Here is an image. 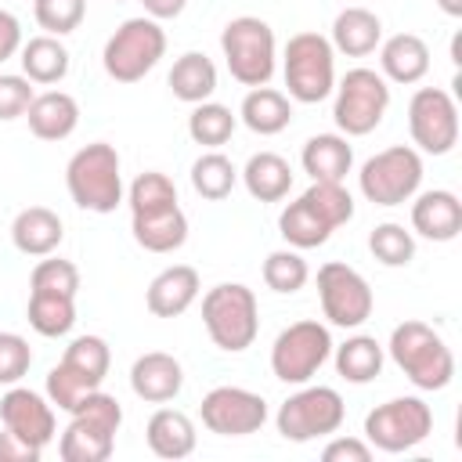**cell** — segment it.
I'll list each match as a JSON object with an SVG mask.
<instances>
[{"label":"cell","mask_w":462,"mask_h":462,"mask_svg":"<svg viewBox=\"0 0 462 462\" xmlns=\"http://www.w3.org/2000/svg\"><path fill=\"white\" fill-rule=\"evenodd\" d=\"M300 162L303 173H310V180H343L354 166V148L343 134H314L307 137Z\"/></svg>","instance_id":"28"},{"label":"cell","mask_w":462,"mask_h":462,"mask_svg":"<svg viewBox=\"0 0 462 462\" xmlns=\"http://www.w3.org/2000/svg\"><path fill=\"white\" fill-rule=\"evenodd\" d=\"M144 440H148L152 455L177 462V458H188V455L195 451L199 433H195V422H191L184 411H177V408H159V411H152V419H148V426H144Z\"/></svg>","instance_id":"25"},{"label":"cell","mask_w":462,"mask_h":462,"mask_svg":"<svg viewBox=\"0 0 462 462\" xmlns=\"http://www.w3.org/2000/svg\"><path fill=\"white\" fill-rule=\"evenodd\" d=\"M130 231L134 242L144 253H173L188 242V217L177 202V184L159 173V170H144L134 177L130 191Z\"/></svg>","instance_id":"1"},{"label":"cell","mask_w":462,"mask_h":462,"mask_svg":"<svg viewBox=\"0 0 462 462\" xmlns=\"http://www.w3.org/2000/svg\"><path fill=\"white\" fill-rule=\"evenodd\" d=\"M321 458L325 462H368L372 458V444L361 440V437H332L321 448Z\"/></svg>","instance_id":"45"},{"label":"cell","mask_w":462,"mask_h":462,"mask_svg":"<svg viewBox=\"0 0 462 462\" xmlns=\"http://www.w3.org/2000/svg\"><path fill=\"white\" fill-rule=\"evenodd\" d=\"M166 83H170L173 97L184 101V105L209 101L213 90H217V65H213L202 51H184V54L173 61Z\"/></svg>","instance_id":"30"},{"label":"cell","mask_w":462,"mask_h":462,"mask_svg":"<svg viewBox=\"0 0 462 462\" xmlns=\"http://www.w3.org/2000/svg\"><path fill=\"white\" fill-rule=\"evenodd\" d=\"M386 354L419 390H444L455 379V354L444 343V336L426 321L408 318L393 325Z\"/></svg>","instance_id":"3"},{"label":"cell","mask_w":462,"mask_h":462,"mask_svg":"<svg viewBox=\"0 0 462 462\" xmlns=\"http://www.w3.org/2000/svg\"><path fill=\"white\" fill-rule=\"evenodd\" d=\"M328 43H332V51H339L346 58H365L383 43V22L368 7H343L332 22Z\"/></svg>","instance_id":"24"},{"label":"cell","mask_w":462,"mask_h":462,"mask_svg":"<svg viewBox=\"0 0 462 462\" xmlns=\"http://www.w3.org/2000/svg\"><path fill=\"white\" fill-rule=\"evenodd\" d=\"M408 130L415 152L448 155L458 144V105L444 87H419L408 101Z\"/></svg>","instance_id":"15"},{"label":"cell","mask_w":462,"mask_h":462,"mask_svg":"<svg viewBox=\"0 0 462 462\" xmlns=\"http://www.w3.org/2000/svg\"><path fill=\"white\" fill-rule=\"evenodd\" d=\"M235 126H238V116L227 105H220V101H199L191 108V116H188V137L195 144H202V148L227 144Z\"/></svg>","instance_id":"34"},{"label":"cell","mask_w":462,"mask_h":462,"mask_svg":"<svg viewBox=\"0 0 462 462\" xmlns=\"http://www.w3.org/2000/svg\"><path fill=\"white\" fill-rule=\"evenodd\" d=\"M332 346L336 343L321 321H314V318L292 321L289 328L278 332V339L271 346V372H274V379H282L289 386H303L332 357Z\"/></svg>","instance_id":"13"},{"label":"cell","mask_w":462,"mask_h":462,"mask_svg":"<svg viewBox=\"0 0 462 462\" xmlns=\"http://www.w3.org/2000/svg\"><path fill=\"white\" fill-rule=\"evenodd\" d=\"M307 278H310V267H307V260L300 256V249H274V253H267V260H263V285L271 289V292H282V296H292V292H300L303 285H307Z\"/></svg>","instance_id":"37"},{"label":"cell","mask_w":462,"mask_h":462,"mask_svg":"<svg viewBox=\"0 0 462 462\" xmlns=\"http://www.w3.org/2000/svg\"><path fill=\"white\" fill-rule=\"evenodd\" d=\"M61 361H69V365H72V368H79L83 375H90V379L105 383L108 365H112V350H108V343H105L101 336H76V339L65 346Z\"/></svg>","instance_id":"42"},{"label":"cell","mask_w":462,"mask_h":462,"mask_svg":"<svg viewBox=\"0 0 462 462\" xmlns=\"http://www.w3.org/2000/svg\"><path fill=\"white\" fill-rule=\"evenodd\" d=\"M238 184V170L227 155H220L217 148L202 152L195 162H191V188L195 195L209 199V202H220L231 195V188Z\"/></svg>","instance_id":"35"},{"label":"cell","mask_w":462,"mask_h":462,"mask_svg":"<svg viewBox=\"0 0 462 462\" xmlns=\"http://www.w3.org/2000/svg\"><path fill=\"white\" fill-rule=\"evenodd\" d=\"M411 231L430 242H451L462 231V202L448 188H430L411 195Z\"/></svg>","instance_id":"18"},{"label":"cell","mask_w":462,"mask_h":462,"mask_svg":"<svg viewBox=\"0 0 462 462\" xmlns=\"http://www.w3.org/2000/svg\"><path fill=\"white\" fill-rule=\"evenodd\" d=\"M336 101H332V119L339 126L343 137H365L372 134L386 108H390V83L375 72V69H350L336 87Z\"/></svg>","instance_id":"10"},{"label":"cell","mask_w":462,"mask_h":462,"mask_svg":"<svg viewBox=\"0 0 462 462\" xmlns=\"http://www.w3.org/2000/svg\"><path fill=\"white\" fill-rule=\"evenodd\" d=\"M346 419V404L339 397V390L332 386H300L296 393H289L274 415V426L285 440L292 444H307L318 437H332Z\"/></svg>","instance_id":"11"},{"label":"cell","mask_w":462,"mask_h":462,"mask_svg":"<svg viewBox=\"0 0 462 462\" xmlns=\"http://www.w3.org/2000/svg\"><path fill=\"white\" fill-rule=\"evenodd\" d=\"M141 4H144V14H148V18H155V22L177 18V14L188 7V0H141Z\"/></svg>","instance_id":"48"},{"label":"cell","mask_w":462,"mask_h":462,"mask_svg":"<svg viewBox=\"0 0 462 462\" xmlns=\"http://www.w3.org/2000/svg\"><path fill=\"white\" fill-rule=\"evenodd\" d=\"M238 119L260 134V137H274L292 123V101L289 94L274 90V87H249V94L242 97Z\"/></svg>","instance_id":"27"},{"label":"cell","mask_w":462,"mask_h":462,"mask_svg":"<svg viewBox=\"0 0 462 462\" xmlns=\"http://www.w3.org/2000/svg\"><path fill=\"white\" fill-rule=\"evenodd\" d=\"M40 448H32V444H25L22 437H14L11 430H4L0 433V462H40Z\"/></svg>","instance_id":"47"},{"label":"cell","mask_w":462,"mask_h":462,"mask_svg":"<svg viewBox=\"0 0 462 462\" xmlns=\"http://www.w3.org/2000/svg\"><path fill=\"white\" fill-rule=\"evenodd\" d=\"M29 292H58L76 296L79 292V267L61 256H40V263L29 274Z\"/></svg>","instance_id":"40"},{"label":"cell","mask_w":462,"mask_h":462,"mask_svg":"<svg viewBox=\"0 0 462 462\" xmlns=\"http://www.w3.org/2000/svg\"><path fill=\"white\" fill-rule=\"evenodd\" d=\"M303 199L332 231L354 220V195L343 188V180H314L303 191Z\"/></svg>","instance_id":"36"},{"label":"cell","mask_w":462,"mask_h":462,"mask_svg":"<svg viewBox=\"0 0 462 462\" xmlns=\"http://www.w3.org/2000/svg\"><path fill=\"white\" fill-rule=\"evenodd\" d=\"M199 271L191 263H173V267H162L148 289H144V307L155 314V318H177L184 314L195 300H199Z\"/></svg>","instance_id":"20"},{"label":"cell","mask_w":462,"mask_h":462,"mask_svg":"<svg viewBox=\"0 0 462 462\" xmlns=\"http://www.w3.org/2000/svg\"><path fill=\"white\" fill-rule=\"evenodd\" d=\"M332 350H336V372H339L346 383H354V386L372 383V379L383 372V365H386L383 343H379L375 336H365V332L350 336L346 343H339V346H332Z\"/></svg>","instance_id":"31"},{"label":"cell","mask_w":462,"mask_h":462,"mask_svg":"<svg viewBox=\"0 0 462 462\" xmlns=\"http://www.w3.org/2000/svg\"><path fill=\"white\" fill-rule=\"evenodd\" d=\"M69 415L72 419L58 437V455L65 462H108L116 451V433L123 426V404L97 386L79 397Z\"/></svg>","instance_id":"2"},{"label":"cell","mask_w":462,"mask_h":462,"mask_svg":"<svg viewBox=\"0 0 462 462\" xmlns=\"http://www.w3.org/2000/svg\"><path fill=\"white\" fill-rule=\"evenodd\" d=\"M25 318L32 325V332L58 339L69 336L76 325V296H58V292H29V307Z\"/></svg>","instance_id":"32"},{"label":"cell","mask_w":462,"mask_h":462,"mask_svg":"<svg viewBox=\"0 0 462 462\" xmlns=\"http://www.w3.org/2000/svg\"><path fill=\"white\" fill-rule=\"evenodd\" d=\"M368 249L383 267H408L415 260V235L404 231V224H375L368 235Z\"/></svg>","instance_id":"38"},{"label":"cell","mask_w":462,"mask_h":462,"mask_svg":"<svg viewBox=\"0 0 462 462\" xmlns=\"http://www.w3.org/2000/svg\"><path fill=\"white\" fill-rule=\"evenodd\" d=\"M18 61H22V76L40 83V87H51V83H61L69 76V47L61 43V36H51V32H40V36H29L18 51Z\"/></svg>","instance_id":"26"},{"label":"cell","mask_w":462,"mask_h":462,"mask_svg":"<svg viewBox=\"0 0 462 462\" xmlns=\"http://www.w3.org/2000/svg\"><path fill=\"white\" fill-rule=\"evenodd\" d=\"M245 191L256 202H282L292 188V166L289 159H282L278 152H256L249 155V162L238 170Z\"/></svg>","instance_id":"29"},{"label":"cell","mask_w":462,"mask_h":462,"mask_svg":"<svg viewBox=\"0 0 462 462\" xmlns=\"http://www.w3.org/2000/svg\"><path fill=\"white\" fill-rule=\"evenodd\" d=\"M430 72V47L415 32H393L379 43V76L386 83H419Z\"/></svg>","instance_id":"21"},{"label":"cell","mask_w":462,"mask_h":462,"mask_svg":"<svg viewBox=\"0 0 462 462\" xmlns=\"http://www.w3.org/2000/svg\"><path fill=\"white\" fill-rule=\"evenodd\" d=\"M0 422H4V430H11L14 437H22L25 444H32L40 451L58 433L54 404L43 393H36L29 386H18V383L0 397Z\"/></svg>","instance_id":"17"},{"label":"cell","mask_w":462,"mask_h":462,"mask_svg":"<svg viewBox=\"0 0 462 462\" xmlns=\"http://www.w3.org/2000/svg\"><path fill=\"white\" fill-rule=\"evenodd\" d=\"M69 199L87 213H116L123 202V162L108 141L83 144L65 166Z\"/></svg>","instance_id":"4"},{"label":"cell","mask_w":462,"mask_h":462,"mask_svg":"<svg viewBox=\"0 0 462 462\" xmlns=\"http://www.w3.org/2000/svg\"><path fill=\"white\" fill-rule=\"evenodd\" d=\"M282 76L289 101L318 105L336 87V51L321 32H296L282 51Z\"/></svg>","instance_id":"7"},{"label":"cell","mask_w":462,"mask_h":462,"mask_svg":"<svg viewBox=\"0 0 462 462\" xmlns=\"http://www.w3.org/2000/svg\"><path fill=\"white\" fill-rule=\"evenodd\" d=\"M22 22L11 14V11H4L0 7V65L7 61V58H14L18 51H22Z\"/></svg>","instance_id":"46"},{"label":"cell","mask_w":462,"mask_h":462,"mask_svg":"<svg viewBox=\"0 0 462 462\" xmlns=\"http://www.w3.org/2000/svg\"><path fill=\"white\" fill-rule=\"evenodd\" d=\"M32 365V346L18 332H0V386L22 383V375Z\"/></svg>","instance_id":"43"},{"label":"cell","mask_w":462,"mask_h":462,"mask_svg":"<svg viewBox=\"0 0 462 462\" xmlns=\"http://www.w3.org/2000/svg\"><path fill=\"white\" fill-rule=\"evenodd\" d=\"M318 300H321V314L336 328H361L375 307V296L365 274L339 260H328L318 267Z\"/></svg>","instance_id":"14"},{"label":"cell","mask_w":462,"mask_h":462,"mask_svg":"<svg viewBox=\"0 0 462 462\" xmlns=\"http://www.w3.org/2000/svg\"><path fill=\"white\" fill-rule=\"evenodd\" d=\"M357 188L372 206H404L422 188V155L411 144H390L361 162Z\"/></svg>","instance_id":"9"},{"label":"cell","mask_w":462,"mask_h":462,"mask_svg":"<svg viewBox=\"0 0 462 462\" xmlns=\"http://www.w3.org/2000/svg\"><path fill=\"white\" fill-rule=\"evenodd\" d=\"M202 325L224 354H242L260 332L256 292L242 282H220L202 296Z\"/></svg>","instance_id":"5"},{"label":"cell","mask_w":462,"mask_h":462,"mask_svg":"<svg viewBox=\"0 0 462 462\" xmlns=\"http://www.w3.org/2000/svg\"><path fill=\"white\" fill-rule=\"evenodd\" d=\"M220 51L231 79L242 87H267L278 69L274 29L256 14H238L220 29Z\"/></svg>","instance_id":"6"},{"label":"cell","mask_w":462,"mask_h":462,"mask_svg":"<svg viewBox=\"0 0 462 462\" xmlns=\"http://www.w3.org/2000/svg\"><path fill=\"white\" fill-rule=\"evenodd\" d=\"M32 18L51 36H69L87 18V0H32Z\"/></svg>","instance_id":"41"},{"label":"cell","mask_w":462,"mask_h":462,"mask_svg":"<svg viewBox=\"0 0 462 462\" xmlns=\"http://www.w3.org/2000/svg\"><path fill=\"white\" fill-rule=\"evenodd\" d=\"M437 7H440L448 18H462V0H437Z\"/></svg>","instance_id":"49"},{"label":"cell","mask_w":462,"mask_h":462,"mask_svg":"<svg viewBox=\"0 0 462 462\" xmlns=\"http://www.w3.org/2000/svg\"><path fill=\"white\" fill-rule=\"evenodd\" d=\"M65 238V224L47 206H25L11 220V242L22 256H51Z\"/></svg>","instance_id":"22"},{"label":"cell","mask_w":462,"mask_h":462,"mask_svg":"<svg viewBox=\"0 0 462 462\" xmlns=\"http://www.w3.org/2000/svg\"><path fill=\"white\" fill-rule=\"evenodd\" d=\"M32 97H36L32 79L14 76V72H0V119H4V123L25 116L29 105H32Z\"/></svg>","instance_id":"44"},{"label":"cell","mask_w":462,"mask_h":462,"mask_svg":"<svg viewBox=\"0 0 462 462\" xmlns=\"http://www.w3.org/2000/svg\"><path fill=\"white\" fill-rule=\"evenodd\" d=\"M278 235L292 245V249H318L328 242L332 227L307 206V199L300 195L296 202H289L282 213H278Z\"/></svg>","instance_id":"33"},{"label":"cell","mask_w":462,"mask_h":462,"mask_svg":"<svg viewBox=\"0 0 462 462\" xmlns=\"http://www.w3.org/2000/svg\"><path fill=\"white\" fill-rule=\"evenodd\" d=\"M130 390L144 404H166L184 390V368L166 350H148L130 365Z\"/></svg>","instance_id":"19"},{"label":"cell","mask_w":462,"mask_h":462,"mask_svg":"<svg viewBox=\"0 0 462 462\" xmlns=\"http://www.w3.org/2000/svg\"><path fill=\"white\" fill-rule=\"evenodd\" d=\"M101 383L83 375L79 368H72L69 361H58L51 372H47V401L61 411H72L79 404V397H87L90 390H97Z\"/></svg>","instance_id":"39"},{"label":"cell","mask_w":462,"mask_h":462,"mask_svg":"<svg viewBox=\"0 0 462 462\" xmlns=\"http://www.w3.org/2000/svg\"><path fill=\"white\" fill-rule=\"evenodd\" d=\"M25 119H29L32 137H40V141H65L79 126V101L72 94H65V90H43V94L32 97Z\"/></svg>","instance_id":"23"},{"label":"cell","mask_w":462,"mask_h":462,"mask_svg":"<svg viewBox=\"0 0 462 462\" xmlns=\"http://www.w3.org/2000/svg\"><path fill=\"white\" fill-rule=\"evenodd\" d=\"M199 415L217 437H249L267 422V401L245 386H213L202 397Z\"/></svg>","instance_id":"16"},{"label":"cell","mask_w":462,"mask_h":462,"mask_svg":"<svg viewBox=\"0 0 462 462\" xmlns=\"http://www.w3.org/2000/svg\"><path fill=\"white\" fill-rule=\"evenodd\" d=\"M162 54H166V29L155 18L137 14V18H126L105 40L101 65L116 83H137L159 65Z\"/></svg>","instance_id":"8"},{"label":"cell","mask_w":462,"mask_h":462,"mask_svg":"<svg viewBox=\"0 0 462 462\" xmlns=\"http://www.w3.org/2000/svg\"><path fill=\"white\" fill-rule=\"evenodd\" d=\"M433 433V408L422 397H393L365 415V440L372 451L401 455L419 448Z\"/></svg>","instance_id":"12"}]
</instances>
